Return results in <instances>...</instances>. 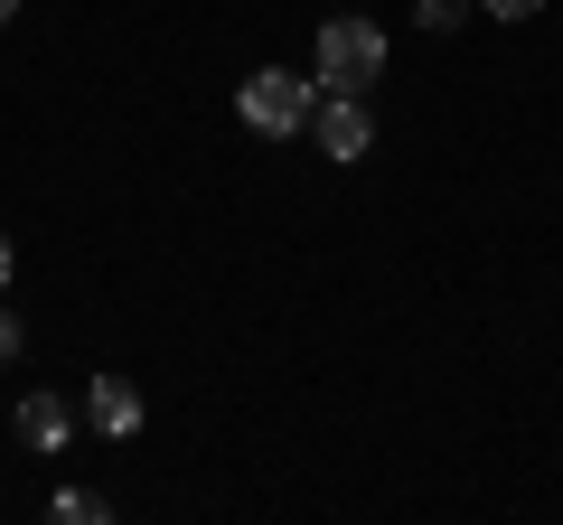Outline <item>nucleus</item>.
Returning a JSON list of instances; mask_svg holds the SVG:
<instances>
[{
  "mask_svg": "<svg viewBox=\"0 0 563 525\" xmlns=\"http://www.w3.org/2000/svg\"><path fill=\"white\" fill-rule=\"evenodd\" d=\"M310 85L291 76V66H263V76H244L235 85V113H244V132H263V142H291V132H301L310 122Z\"/></svg>",
  "mask_w": 563,
  "mask_h": 525,
  "instance_id": "1",
  "label": "nucleus"
},
{
  "mask_svg": "<svg viewBox=\"0 0 563 525\" xmlns=\"http://www.w3.org/2000/svg\"><path fill=\"white\" fill-rule=\"evenodd\" d=\"M385 76V29L376 20H320V85L329 94H366Z\"/></svg>",
  "mask_w": 563,
  "mask_h": 525,
  "instance_id": "2",
  "label": "nucleus"
},
{
  "mask_svg": "<svg viewBox=\"0 0 563 525\" xmlns=\"http://www.w3.org/2000/svg\"><path fill=\"white\" fill-rule=\"evenodd\" d=\"M310 122H320V150H329V160H366V150H376V113H366V94H320V103H310Z\"/></svg>",
  "mask_w": 563,
  "mask_h": 525,
  "instance_id": "3",
  "label": "nucleus"
},
{
  "mask_svg": "<svg viewBox=\"0 0 563 525\" xmlns=\"http://www.w3.org/2000/svg\"><path fill=\"white\" fill-rule=\"evenodd\" d=\"M85 423H95L103 442H132V432H141V384L95 376V384H85Z\"/></svg>",
  "mask_w": 563,
  "mask_h": 525,
  "instance_id": "4",
  "label": "nucleus"
},
{
  "mask_svg": "<svg viewBox=\"0 0 563 525\" xmlns=\"http://www.w3.org/2000/svg\"><path fill=\"white\" fill-rule=\"evenodd\" d=\"M76 442V404H66V394H20V450H66Z\"/></svg>",
  "mask_w": 563,
  "mask_h": 525,
  "instance_id": "5",
  "label": "nucleus"
},
{
  "mask_svg": "<svg viewBox=\"0 0 563 525\" xmlns=\"http://www.w3.org/2000/svg\"><path fill=\"white\" fill-rule=\"evenodd\" d=\"M413 20H422V29H461L470 0H413Z\"/></svg>",
  "mask_w": 563,
  "mask_h": 525,
  "instance_id": "6",
  "label": "nucleus"
},
{
  "mask_svg": "<svg viewBox=\"0 0 563 525\" xmlns=\"http://www.w3.org/2000/svg\"><path fill=\"white\" fill-rule=\"evenodd\" d=\"M47 516H57V525H85V516H103V498H85V488H66V498L47 506Z\"/></svg>",
  "mask_w": 563,
  "mask_h": 525,
  "instance_id": "7",
  "label": "nucleus"
},
{
  "mask_svg": "<svg viewBox=\"0 0 563 525\" xmlns=\"http://www.w3.org/2000/svg\"><path fill=\"white\" fill-rule=\"evenodd\" d=\"M479 10H488V20H536L544 0H479Z\"/></svg>",
  "mask_w": 563,
  "mask_h": 525,
  "instance_id": "8",
  "label": "nucleus"
},
{
  "mask_svg": "<svg viewBox=\"0 0 563 525\" xmlns=\"http://www.w3.org/2000/svg\"><path fill=\"white\" fill-rule=\"evenodd\" d=\"M0 357H20V310H0Z\"/></svg>",
  "mask_w": 563,
  "mask_h": 525,
  "instance_id": "9",
  "label": "nucleus"
},
{
  "mask_svg": "<svg viewBox=\"0 0 563 525\" xmlns=\"http://www.w3.org/2000/svg\"><path fill=\"white\" fill-rule=\"evenodd\" d=\"M0 291H10V235H0Z\"/></svg>",
  "mask_w": 563,
  "mask_h": 525,
  "instance_id": "10",
  "label": "nucleus"
},
{
  "mask_svg": "<svg viewBox=\"0 0 563 525\" xmlns=\"http://www.w3.org/2000/svg\"><path fill=\"white\" fill-rule=\"evenodd\" d=\"M10 20H20V0H0V29H10Z\"/></svg>",
  "mask_w": 563,
  "mask_h": 525,
  "instance_id": "11",
  "label": "nucleus"
}]
</instances>
